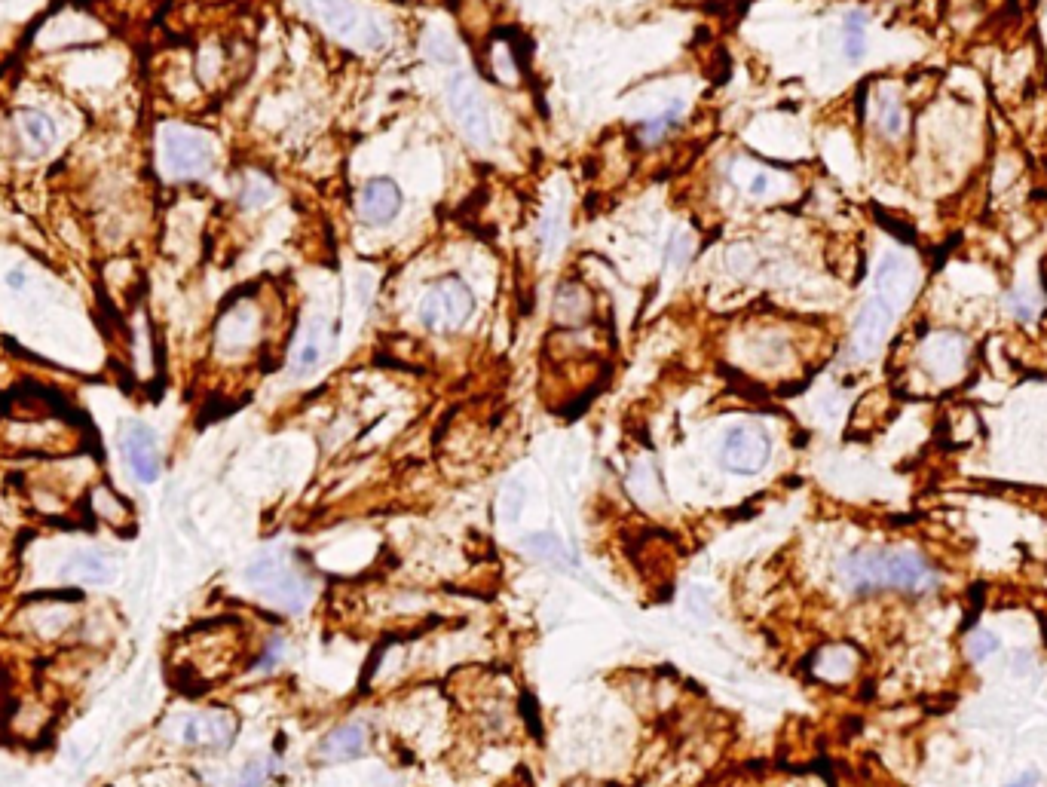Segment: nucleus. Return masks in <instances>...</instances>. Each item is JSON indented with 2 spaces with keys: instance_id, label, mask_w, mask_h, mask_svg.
Masks as SVG:
<instances>
[{
  "instance_id": "obj_1",
  "label": "nucleus",
  "mask_w": 1047,
  "mask_h": 787,
  "mask_svg": "<svg viewBox=\"0 0 1047 787\" xmlns=\"http://www.w3.org/2000/svg\"><path fill=\"white\" fill-rule=\"evenodd\" d=\"M839 576L852 595L901 592L922 595L937 585L934 567L913 549H861L839 564Z\"/></svg>"
},
{
  "instance_id": "obj_2",
  "label": "nucleus",
  "mask_w": 1047,
  "mask_h": 787,
  "mask_svg": "<svg viewBox=\"0 0 1047 787\" xmlns=\"http://www.w3.org/2000/svg\"><path fill=\"white\" fill-rule=\"evenodd\" d=\"M242 579L264 604L282 613H304L310 598L316 595L313 576L297 564L291 552H282V549L258 555L245 567Z\"/></svg>"
},
{
  "instance_id": "obj_3",
  "label": "nucleus",
  "mask_w": 1047,
  "mask_h": 787,
  "mask_svg": "<svg viewBox=\"0 0 1047 787\" xmlns=\"http://www.w3.org/2000/svg\"><path fill=\"white\" fill-rule=\"evenodd\" d=\"M420 325L435 334H454L466 328V322L475 316V294L466 279L460 276H441L429 285V291L420 298Z\"/></svg>"
},
{
  "instance_id": "obj_4",
  "label": "nucleus",
  "mask_w": 1047,
  "mask_h": 787,
  "mask_svg": "<svg viewBox=\"0 0 1047 787\" xmlns=\"http://www.w3.org/2000/svg\"><path fill=\"white\" fill-rule=\"evenodd\" d=\"M239 735V720L227 708H199L190 711L178 726V742L199 754H224L233 748Z\"/></svg>"
},
{
  "instance_id": "obj_5",
  "label": "nucleus",
  "mask_w": 1047,
  "mask_h": 787,
  "mask_svg": "<svg viewBox=\"0 0 1047 787\" xmlns=\"http://www.w3.org/2000/svg\"><path fill=\"white\" fill-rule=\"evenodd\" d=\"M447 108H451L457 126L463 129V135L484 147L493 141V123H490V111L484 105V98L475 86V80L469 74H454L447 80Z\"/></svg>"
},
{
  "instance_id": "obj_6",
  "label": "nucleus",
  "mask_w": 1047,
  "mask_h": 787,
  "mask_svg": "<svg viewBox=\"0 0 1047 787\" xmlns=\"http://www.w3.org/2000/svg\"><path fill=\"white\" fill-rule=\"evenodd\" d=\"M772 457V441L763 426H735L720 445V466L732 475H757Z\"/></svg>"
},
{
  "instance_id": "obj_7",
  "label": "nucleus",
  "mask_w": 1047,
  "mask_h": 787,
  "mask_svg": "<svg viewBox=\"0 0 1047 787\" xmlns=\"http://www.w3.org/2000/svg\"><path fill=\"white\" fill-rule=\"evenodd\" d=\"M310 7L316 13V19L334 34V37H343V40H359V43H368L371 49H380L386 43V34L377 28V22L371 19H362L353 4L349 0H310Z\"/></svg>"
},
{
  "instance_id": "obj_8",
  "label": "nucleus",
  "mask_w": 1047,
  "mask_h": 787,
  "mask_svg": "<svg viewBox=\"0 0 1047 787\" xmlns=\"http://www.w3.org/2000/svg\"><path fill=\"white\" fill-rule=\"evenodd\" d=\"M120 448H123V460L132 472L135 481L141 484H154L163 475V454H160V441L157 432L144 423H126L123 435H120Z\"/></svg>"
},
{
  "instance_id": "obj_9",
  "label": "nucleus",
  "mask_w": 1047,
  "mask_h": 787,
  "mask_svg": "<svg viewBox=\"0 0 1047 787\" xmlns=\"http://www.w3.org/2000/svg\"><path fill=\"white\" fill-rule=\"evenodd\" d=\"M212 144L190 129H169L163 135V160L166 169L178 178L203 175L212 166Z\"/></svg>"
},
{
  "instance_id": "obj_10",
  "label": "nucleus",
  "mask_w": 1047,
  "mask_h": 787,
  "mask_svg": "<svg viewBox=\"0 0 1047 787\" xmlns=\"http://www.w3.org/2000/svg\"><path fill=\"white\" fill-rule=\"evenodd\" d=\"M894 310H897V304H891L885 294H873V298L861 307V313L855 319V331H852V353L858 359H870L879 353V347L891 331Z\"/></svg>"
},
{
  "instance_id": "obj_11",
  "label": "nucleus",
  "mask_w": 1047,
  "mask_h": 787,
  "mask_svg": "<svg viewBox=\"0 0 1047 787\" xmlns=\"http://www.w3.org/2000/svg\"><path fill=\"white\" fill-rule=\"evenodd\" d=\"M402 212V187H398L392 178L380 175L371 178L362 193H359V215L365 224L371 227H386L395 221V215Z\"/></svg>"
},
{
  "instance_id": "obj_12",
  "label": "nucleus",
  "mask_w": 1047,
  "mask_h": 787,
  "mask_svg": "<svg viewBox=\"0 0 1047 787\" xmlns=\"http://www.w3.org/2000/svg\"><path fill=\"white\" fill-rule=\"evenodd\" d=\"M114 573H117L114 558L105 549H95V546L74 549L59 567V576L65 582H83V585H105L114 579Z\"/></svg>"
},
{
  "instance_id": "obj_13",
  "label": "nucleus",
  "mask_w": 1047,
  "mask_h": 787,
  "mask_svg": "<svg viewBox=\"0 0 1047 787\" xmlns=\"http://www.w3.org/2000/svg\"><path fill=\"white\" fill-rule=\"evenodd\" d=\"M365 751H368L365 723H343V726L331 729L316 748L322 763H349V760H359Z\"/></svg>"
},
{
  "instance_id": "obj_14",
  "label": "nucleus",
  "mask_w": 1047,
  "mask_h": 787,
  "mask_svg": "<svg viewBox=\"0 0 1047 787\" xmlns=\"http://www.w3.org/2000/svg\"><path fill=\"white\" fill-rule=\"evenodd\" d=\"M328 325L325 322H310L307 331L301 334V340H297V347L291 353V362H288V371L291 377H310L322 362H325V353H328Z\"/></svg>"
},
{
  "instance_id": "obj_15",
  "label": "nucleus",
  "mask_w": 1047,
  "mask_h": 787,
  "mask_svg": "<svg viewBox=\"0 0 1047 787\" xmlns=\"http://www.w3.org/2000/svg\"><path fill=\"white\" fill-rule=\"evenodd\" d=\"M258 337V310L252 307H233L224 313L218 325V347L224 353H242Z\"/></svg>"
},
{
  "instance_id": "obj_16",
  "label": "nucleus",
  "mask_w": 1047,
  "mask_h": 787,
  "mask_svg": "<svg viewBox=\"0 0 1047 787\" xmlns=\"http://www.w3.org/2000/svg\"><path fill=\"white\" fill-rule=\"evenodd\" d=\"M555 322L579 328L591 319V291L579 282H564L555 294Z\"/></svg>"
},
{
  "instance_id": "obj_17",
  "label": "nucleus",
  "mask_w": 1047,
  "mask_h": 787,
  "mask_svg": "<svg viewBox=\"0 0 1047 787\" xmlns=\"http://www.w3.org/2000/svg\"><path fill=\"white\" fill-rule=\"evenodd\" d=\"M855 665H858V656L845 644L824 647L812 656V674L824 683H845L855 674Z\"/></svg>"
},
{
  "instance_id": "obj_18",
  "label": "nucleus",
  "mask_w": 1047,
  "mask_h": 787,
  "mask_svg": "<svg viewBox=\"0 0 1047 787\" xmlns=\"http://www.w3.org/2000/svg\"><path fill=\"white\" fill-rule=\"evenodd\" d=\"M16 126H19L22 138L28 141L31 154H46L49 147L56 144V138H59L56 120L49 117L46 111H37V108H22L16 114Z\"/></svg>"
},
{
  "instance_id": "obj_19",
  "label": "nucleus",
  "mask_w": 1047,
  "mask_h": 787,
  "mask_svg": "<svg viewBox=\"0 0 1047 787\" xmlns=\"http://www.w3.org/2000/svg\"><path fill=\"white\" fill-rule=\"evenodd\" d=\"M962 359H965V347L956 334H940L925 347V365L937 377H953L962 368Z\"/></svg>"
},
{
  "instance_id": "obj_20",
  "label": "nucleus",
  "mask_w": 1047,
  "mask_h": 787,
  "mask_svg": "<svg viewBox=\"0 0 1047 787\" xmlns=\"http://www.w3.org/2000/svg\"><path fill=\"white\" fill-rule=\"evenodd\" d=\"M910 285V264L901 255H885L876 270V294H885L891 304H901Z\"/></svg>"
},
{
  "instance_id": "obj_21",
  "label": "nucleus",
  "mask_w": 1047,
  "mask_h": 787,
  "mask_svg": "<svg viewBox=\"0 0 1047 787\" xmlns=\"http://www.w3.org/2000/svg\"><path fill=\"white\" fill-rule=\"evenodd\" d=\"M683 120V102H671L665 111H659L656 117H646L640 126H637V141L653 147V144H662Z\"/></svg>"
},
{
  "instance_id": "obj_22",
  "label": "nucleus",
  "mask_w": 1047,
  "mask_h": 787,
  "mask_svg": "<svg viewBox=\"0 0 1047 787\" xmlns=\"http://www.w3.org/2000/svg\"><path fill=\"white\" fill-rule=\"evenodd\" d=\"M842 56L849 62H861L867 56V13L849 10L842 22Z\"/></svg>"
},
{
  "instance_id": "obj_23",
  "label": "nucleus",
  "mask_w": 1047,
  "mask_h": 787,
  "mask_svg": "<svg viewBox=\"0 0 1047 787\" xmlns=\"http://www.w3.org/2000/svg\"><path fill=\"white\" fill-rule=\"evenodd\" d=\"M28 619L37 628L40 637H59L68 628V622H71V607L62 604V601H46L37 610H31Z\"/></svg>"
},
{
  "instance_id": "obj_24",
  "label": "nucleus",
  "mask_w": 1047,
  "mask_h": 787,
  "mask_svg": "<svg viewBox=\"0 0 1047 787\" xmlns=\"http://www.w3.org/2000/svg\"><path fill=\"white\" fill-rule=\"evenodd\" d=\"M276 769H279V760L273 754H258V757L242 763V769L233 775V781L227 787H267L273 781Z\"/></svg>"
},
{
  "instance_id": "obj_25",
  "label": "nucleus",
  "mask_w": 1047,
  "mask_h": 787,
  "mask_svg": "<svg viewBox=\"0 0 1047 787\" xmlns=\"http://www.w3.org/2000/svg\"><path fill=\"white\" fill-rule=\"evenodd\" d=\"M92 512H95L98 521H105V524H111V527H120V524L129 521V509L120 503V497L111 494L108 487L92 490Z\"/></svg>"
},
{
  "instance_id": "obj_26",
  "label": "nucleus",
  "mask_w": 1047,
  "mask_h": 787,
  "mask_svg": "<svg viewBox=\"0 0 1047 787\" xmlns=\"http://www.w3.org/2000/svg\"><path fill=\"white\" fill-rule=\"evenodd\" d=\"M879 129L885 132V135H891V138H897V135H904L907 132V111H904V105H901V98H894V95H882V102H879Z\"/></svg>"
},
{
  "instance_id": "obj_27",
  "label": "nucleus",
  "mask_w": 1047,
  "mask_h": 787,
  "mask_svg": "<svg viewBox=\"0 0 1047 787\" xmlns=\"http://www.w3.org/2000/svg\"><path fill=\"white\" fill-rule=\"evenodd\" d=\"M527 552H533V555L542 558V561H552V564H570V555H567L564 543H561L558 536H552V533L530 536V539H527Z\"/></svg>"
},
{
  "instance_id": "obj_28",
  "label": "nucleus",
  "mask_w": 1047,
  "mask_h": 787,
  "mask_svg": "<svg viewBox=\"0 0 1047 787\" xmlns=\"http://www.w3.org/2000/svg\"><path fill=\"white\" fill-rule=\"evenodd\" d=\"M999 637H995L992 631H986V628H974L968 637H965V653H968V659L974 662V665H980V662H986L989 656H995V653H999Z\"/></svg>"
},
{
  "instance_id": "obj_29",
  "label": "nucleus",
  "mask_w": 1047,
  "mask_h": 787,
  "mask_svg": "<svg viewBox=\"0 0 1047 787\" xmlns=\"http://www.w3.org/2000/svg\"><path fill=\"white\" fill-rule=\"evenodd\" d=\"M692 255H695V239L689 233L674 236L671 245H668V252H665V273H671V276L680 273L692 261Z\"/></svg>"
},
{
  "instance_id": "obj_30",
  "label": "nucleus",
  "mask_w": 1047,
  "mask_h": 787,
  "mask_svg": "<svg viewBox=\"0 0 1047 787\" xmlns=\"http://www.w3.org/2000/svg\"><path fill=\"white\" fill-rule=\"evenodd\" d=\"M273 200V184L270 181H264L261 175H252V178H248V184H245V193H242V206H248V209H258V206H264V203H270Z\"/></svg>"
},
{
  "instance_id": "obj_31",
  "label": "nucleus",
  "mask_w": 1047,
  "mask_h": 787,
  "mask_svg": "<svg viewBox=\"0 0 1047 787\" xmlns=\"http://www.w3.org/2000/svg\"><path fill=\"white\" fill-rule=\"evenodd\" d=\"M493 74H496V80H503V83H515L518 80V65H515L506 43L493 46Z\"/></svg>"
},
{
  "instance_id": "obj_32",
  "label": "nucleus",
  "mask_w": 1047,
  "mask_h": 787,
  "mask_svg": "<svg viewBox=\"0 0 1047 787\" xmlns=\"http://www.w3.org/2000/svg\"><path fill=\"white\" fill-rule=\"evenodd\" d=\"M735 181L747 190V196H757V200H760V196H769V190H772V175L769 172H763V169H751V172H735Z\"/></svg>"
},
{
  "instance_id": "obj_33",
  "label": "nucleus",
  "mask_w": 1047,
  "mask_h": 787,
  "mask_svg": "<svg viewBox=\"0 0 1047 787\" xmlns=\"http://www.w3.org/2000/svg\"><path fill=\"white\" fill-rule=\"evenodd\" d=\"M282 656H285V637H270V644L264 647V653H261V659H258V671L261 668H276L279 662H282Z\"/></svg>"
},
{
  "instance_id": "obj_34",
  "label": "nucleus",
  "mask_w": 1047,
  "mask_h": 787,
  "mask_svg": "<svg viewBox=\"0 0 1047 787\" xmlns=\"http://www.w3.org/2000/svg\"><path fill=\"white\" fill-rule=\"evenodd\" d=\"M1005 787H1038V775H1035V772H1023L1017 781H1011V784H1005Z\"/></svg>"
},
{
  "instance_id": "obj_35",
  "label": "nucleus",
  "mask_w": 1047,
  "mask_h": 787,
  "mask_svg": "<svg viewBox=\"0 0 1047 787\" xmlns=\"http://www.w3.org/2000/svg\"><path fill=\"white\" fill-rule=\"evenodd\" d=\"M7 282H10V288H16V291H19V288H22V285L28 282V276L22 273V267H16V270H10Z\"/></svg>"
}]
</instances>
